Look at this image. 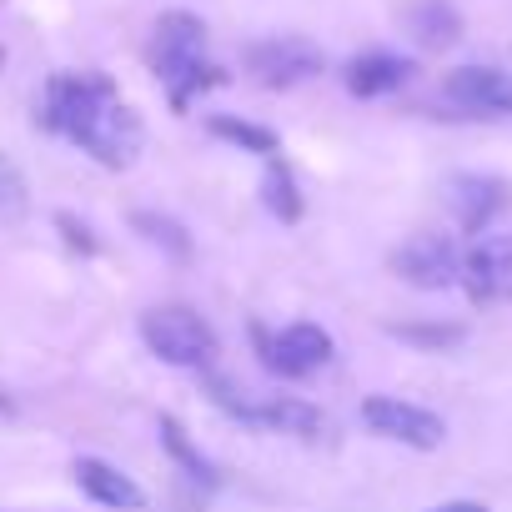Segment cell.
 <instances>
[{"instance_id":"obj_1","label":"cell","mask_w":512,"mask_h":512,"mask_svg":"<svg viewBox=\"0 0 512 512\" xmlns=\"http://www.w3.org/2000/svg\"><path fill=\"white\" fill-rule=\"evenodd\" d=\"M151 71L171 86V106L186 111L196 91L221 86L226 76L206 66V26L191 11H166L151 31Z\"/></svg>"},{"instance_id":"obj_2","label":"cell","mask_w":512,"mask_h":512,"mask_svg":"<svg viewBox=\"0 0 512 512\" xmlns=\"http://www.w3.org/2000/svg\"><path fill=\"white\" fill-rule=\"evenodd\" d=\"M141 342L151 357H161L166 367H186V372H201L216 357V327L201 312L176 307V302L141 312Z\"/></svg>"},{"instance_id":"obj_3","label":"cell","mask_w":512,"mask_h":512,"mask_svg":"<svg viewBox=\"0 0 512 512\" xmlns=\"http://www.w3.org/2000/svg\"><path fill=\"white\" fill-rule=\"evenodd\" d=\"M71 141H76L81 151H91L101 166L126 171V166H136V156H141V146H146V126H141V116H136L121 96H111V101H101V106L76 126Z\"/></svg>"},{"instance_id":"obj_4","label":"cell","mask_w":512,"mask_h":512,"mask_svg":"<svg viewBox=\"0 0 512 512\" xmlns=\"http://www.w3.org/2000/svg\"><path fill=\"white\" fill-rule=\"evenodd\" d=\"M392 272L417 292H447L452 282H462V251L447 231H412L392 251Z\"/></svg>"},{"instance_id":"obj_5","label":"cell","mask_w":512,"mask_h":512,"mask_svg":"<svg viewBox=\"0 0 512 512\" xmlns=\"http://www.w3.org/2000/svg\"><path fill=\"white\" fill-rule=\"evenodd\" d=\"M362 422L377 437L402 442L412 452H437L447 442V422L432 407H417V402H402V397H367L362 402Z\"/></svg>"},{"instance_id":"obj_6","label":"cell","mask_w":512,"mask_h":512,"mask_svg":"<svg viewBox=\"0 0 512 512\" xmlns=\"http://www.w3.org/2000/svg\"><path fill=\"white\" fill-rule=\"evenodd\" d=\"M322 66H327V56L312 41H302V36H277V41L246 46V71L262 86H272V91H292V86L322 76Z\"/></svg>"},{"instance_id":"obj_7","label":"cell","mask_w":512,"mask_h":512,"mask_svg":"<svg viewBox=\"0 0 512 512\" xmlns=\"http://www.w3.org/2000/svg\"><path fill=\"white\" fill-rule=\"evenodd\" d=\"M256 342H262V362L272 372H282V377H312V372H322L337 357L332 332H322L317 322H292L277 337H267L262 327H256Z\"/></svg>"},{"instance_id":"obj_8","label":"cell","mask_w":512,"mask_h":512,"mask_svg":"<svg viewBox=\"0 0 512 512\" xmlns=\"http://www.w3.org/2000/svg\"><path fill=\"white\" fill-rule=\"evenodd\" d=\"M116 96V86L106 81V76H56L51 86H46V106H41V121L51 126V131H61V136H76V126L101 106V101H111Z\"/></svg>"},{"instance_id":"obj_9","label":"cell","mask_w":512,"mask_h":512,"mask_svg":"<svg viewBox=\"0 0 512 512\" xmlns=\"http://www.w3.org/2000/svg\"><path fill=\"white\" fill-rule=\"evenodd\" d=\"M462 287L472 302H492L502 292H512V236L502 231H482L467 256H462Z\"/></svg>"},{"instance_id":"obj_10","label":"cell","mask_w":512,"mask_h":512,"mask_svg":"<svg viewBox=\"0 0 512 512\" xmlns=\"http://www.w3.org/2000/svg\"><path fill=\"white\" fill-rule=\"evenodd\" d=\"M447 206H452V216L467 236H482V231H492L497 211L507 206V181L482 176V171H462V176L447 181Z\"/></svg>"},{"instance_id":"obj_11","label":"cell","mask_w":512,"mask_h":512,"mask_svg":"<svg viewBox=\"0 0 512 512\" xmlns=\"http://www.w3.org/2000/svg\"><path fill=\"white\" fill-rule=\"evenodd\" d=\"M442 96L472 116H512V76L497 66H457L442 81Z\"/></svg>"},{"instance_id":"obj_12","label":"cell","mask_w":512,"mask_h":512,"mask_svg":"<svg viewBox=\"0 0 512 512\" xmlns=\"http://www.w3.org/2000/svg\"><path fill=\"white\" fill-rule=\"evenodd\" d=\"M342 81L357 101H377V96H392L412 81V61L397 56V51H362V56L347 61Z\"/></svg>"},{"instance_id":"obj_13","label":"cell","mask_w":512,"mask_h":512,"mask_svg":"<svg viewBox=\"0 0 512 512\" xmlns=\"http://www.w3.org/2000/svg\"><path fill=\"white\" fill-rule=\"evenodd\" d=\"M76 487L101 502V507H116V512H146V492L141 482H131L121 467H111L106 457H76Z\"/></svg>"},{"instance_id":"obj_14","label":"cell","mask_w":512,"mask_h":512,"mask_svg":"<svg viewBox=\"0 0 512 512\" xmlns=\"http://www.w3.org/2000/svg\"><path fill=\"white\" fill-rule=\"evenodd\" d=\"M246 427H262V432H287V437H322L327 432V417L302 402V397H262V402H246Z\"/></svg>"},{"instance_id":"obj_15","label":"cell","mask_w":512,"mask_h":512,"mask_svg":"<svg viewBox=\"0 0 512 512\" xmlns=\"http://www.w3.org/2000/svg\"><path fill=\"white\" fill-rule=\"evenodd\" d=\"M402 26L422 51H452L462 41V16L452 0H412L402 11Z\"/></svg>"},{"instance_id":"obj_16","label":"cell","mask_w":512,"mask_h":512,"mask_svg":"<svg viewBox=\"0 0 512 512\" xmlns=\"http://www.w3.org/2000/svg\"><path fill=\"white\" fill-rule=\"evenodd\" d=\"M387 337H397L417 352H457L467 342V327L462 322H392Z\"/></svg>"},{"instance_id":"obj_17","label":"cell","mask_w":512,"mask_h":512,"mask_svg":"<svg viewBox=\"0 0 512 512\" xmlns=\"http://www.w3.org/2000/svg\"><path fill=\"white\" fill-rule=\"evenodd\" d=\"M206 126H211V136H216V141H226V146H236V151L267 156V161L277 156V131L256 126V121H241V116H211Z\"/></svg>"},{"instance_id":"obj_18","label":"cell","mask_w":512,"mask_h":512,"mask_svg":"<svg viewBox=\"0 0 512 512\" xmlns=\"http://www.w3.org/2000/svg\"><path fill=\"white\" fill-rule=\"evenodd\" d=\"M131 226H136V236H141V241L161 246L166 256H176V262H186V256H191V231H186L176 216H161V211H136V216H131Z\"/></svg>"},{"instance_id":"obj_19","label":"cell","mask_w":512,"mask_h":512,"mask_svg":"<svg viewBox=\"0 0 512 512\" xmlns=\"http://www.w3.org/2000/svg\"><path fill=\"white\" fill-rule=\"evenodd\" d=\"M161 447L171 452V462H176L186 477H196V482H216L211 462L201 457V447H191V437H186V427H181L176 417H161Z\"/></svg>"},{"instance_id":"obj_20","label":"cell","mask_w":512,"mask_h":512,"mask_svg":"<svg viewBox=\"0 0 512 512\" xmlns=\"http://www.w3.org/2000/svg\"><path fill=\"white\" fill-rule=\"evenodd\" d=\"M31 216V186L11 156H0V226H21Z\"/></svg>"},{"instance_id":"obj_21","label":"cell","mask_w":512,"mask_h":512,"mask_svg":"<svg viewBox=\"0 0 512 512\" xmlns=\"http://www.w3.org/2000/svg\"><path fill=\"white\" fill-rule=\"evenodd\" d=\"M262 201H267V211L272 216H282L287 226L292 221H302V196H297V181H292V171L287 166H267V176H262Z\"/></svg>"},{"instance_id":"obj_22","label":"cell","mask_w":512,"mask_h":512,"mask_svg":"<svg viewBox=\"0 0 512 512\" xmlns=\"http://www.w3.org/2000/svg\"><path fill=\"white\" fill-rule=\"evenodd\" d=\"M56 226L66 231V241H71V246H81V251H96V236H91V226H86V221H76L71 211H61V216H56Z\"/></svg>"},{"instance_id":"obj_23","label":"cell","mask_w":512,"mask_h":512,"mask_svg":"<svg viewBox=\"0 0 512 512\" xmlns=\"http://www.w3.org/2000/svg\"><path fill=\"white\" fill-rule=\"evenodd\" d=\"M427 512H487V507L472 502V497H452V502H437V507H427Z\"/></svg>"},{"instance_id":"obj_24","label":"cell","mask_w":512,"mask_h":512,"mask_svg":"<svg viewBox=\"0 0 512 512\" xmlns=\"http://www.w3.org/2000/svg\"><path fill=\"white\" fill-rule=\"evenodd\" d=\"M0 66H6V51H0Z\"/></svg>"}]
</instances>
